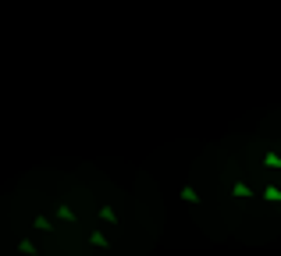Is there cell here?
<instances>
[{
  "label": "cell",
  "mask_w": 281,
  "mask_h": 256,
  "mask_svg": "<svg viewBox=\"0 0 281 256\" xmlns=\"http://www.w3.org/2000/svg\"><path fill=\"white\" fill-rule=\"evenodd\" d=\"M231 196H235V199H246V196H253V192H249V185H246V181H235Z\"/></svg>",
  "instance_id": "obj_2"
},
{
  "label": "cell",
  "mask_w": 281,
  "mask_h": 256,
  "mask_svg": "<svg viewBox=\"0 0 281 256\" xmlns=\"http://www.w3.org/2000/svg\"><path fill=\"white\" fill-rule=\"evenodd\" d=\"M100 221H107V224H114V221H118V214H114L111 206H100Z\"/></svg>",
  "instance_id": "obj_6"
},
{
  "label": "cell",
  "mask_w": 281,
  "mask_h": 256,
  "mask_svg": "<svg viewBox=\"0 0 281 256\" xmlns=\"http://www.w3.org/2000/svg\"><path fill=\"white\" fill-rule=\"evenodd\" d=\"M18 249H21V253H25V256H32V253H36V246H32L29 239H21V242H18Z\"/></svg>",
  "instance_id": "obj_8"
},
{
  "label": "cell",
  "mask_w": 281,
  "mask_h": 256,
  "mask_svg": "<svg viewBox=\"0 0 281 256\" xmlns=\"http://www.w3.org/2000/svg\"><path fill=\"white\" fill-rule=\"evenodd\" d=\"M89 242H93L96 249H107V235H103V231H93V235H89Z\"/></svg>",
  "instance_id": "obj_3"
},
{
  "label": "cell",
  "mask_w": 281,
  "mask_h": 256,
  "mask_svg": "<svg viewBox=\"0 0 281 256\" xmlns=\"http://www.w3.org/2000/svg\"><path fill=\"white\" fill-rule=\"evenodd\" d=\"M264 199H267V203H281V189L278 185H267V189H264Z\"/></svg>",
  "instance_id": "obj_1"
},
{
  "label": "cell",
  "mask_w": 281,
  "mask_h": 256,
  "mask_svg": "<svg viewBox=\"0 0 281 256\" xmlns=\"http://www.w3.org/2000/svg\"><path fill=\"white\" fill-rule=\"evenodd\" d=\"M57 217H61V221H75V210H71V206H64V203H61V206H57Z\"/></svg>",
  "instance_id": "obj_7"
},
{
  "label": "cell",
  "mask_w": 281,
  "mask_h": 256,
  "mask_svg": "<svg viewBox=\"0 0 281 256\" xmlns=\"http://www.w3.org/2000/svg\"><path fill=\"white\" fill-rule=\"evenodd\" d=\"M264 164H267L271 171H281V157H278V153H267V157H264Z\"/></svg>",
  "instance_id": "obj_4"
},
{
  "label": "cell",
  "mask_w": 281,
  "mask_h": 256,
  "mask_svg": "<svg viewBox=\"0 0 281 256\" xmlns=\"http://www.w3.org/2000/svg\"><path fill=\"white\" fill-rule=\"evenodd\" d=\"M182 199H185V203H192V206H196V203H200V196H196V189H189V185H185V189H182Z\"/></svg>",
  "instance_id": "obj_5"
}]
</instances>
